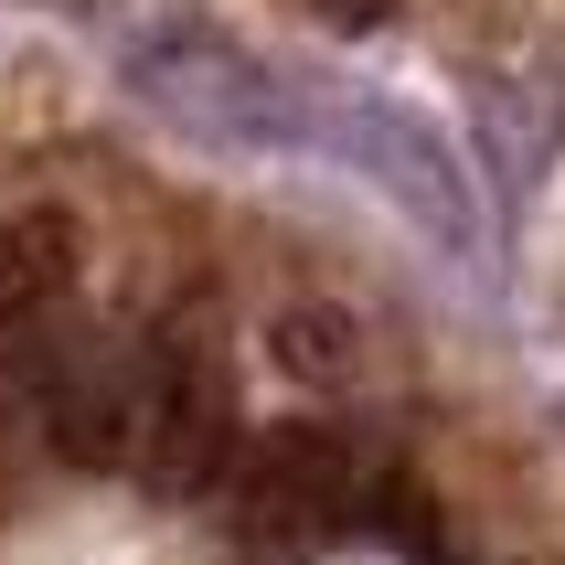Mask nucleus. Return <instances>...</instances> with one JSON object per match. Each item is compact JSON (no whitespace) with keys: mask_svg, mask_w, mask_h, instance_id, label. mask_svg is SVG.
<instances>
[{"mask_svg":"<svg viewBox=\"0 0 565 565\" xmlns=\"http://www.w3.org/2000/svg\"><path fill=\"white\" fill-rule=\"evenodd\" d=\"M64 288H75V224L54 203H32V214L0 224V395H22L43 342H54L64 320Z\"/></svg>","mask_w":565,"mask_h":565,"instance_id":"obj_6","label":"nucleus"},{"mask_svg":"<svg viewBox=\"0 0 565 565\" xmlns=\"http://www.w3.org/2000/svg\"><path fill=\"white\" fill-rule=\"evenodd\" d=\"M320 22H342V32H374V22H395V0H310Z\"/></svg>","mask_w":565,"mask_h":565,"instance_id":"obj_8","label":"nucleus"},{"mask_svg":"<svg viewBox=\"0 0 565 565\" xmlns=\"http://www.w3.org/2000/svg\"><path fill=\"white\" fill-rule=\"evenodd\" d=\"M288 107H299V139L342 150L374 192H395V214L416 235H438L448 256H480V203L416 107H395L384 86H342V75H288Z\"/></svg>","mask_w":565,"mask_h":565,"instance_id":"obj_1","label":"nucleus"},{"mask_svg":"<svg viewBox=\"0 0 565 565\" xmlns=\"http://www.w3.org/2000/svg\"><path fill=\"white\" fill-rule=\"evenodd\" d=\"M278 363H288V374H310V384H342L352 374V320L342 310H288L278 320Z\"/></svg>","mask_w":565,"mask_h":565,"instance_id":"obj_7","label":"nucleus"},{"mask_svg":"<svg viewBox=\"0 0 565 565\" xmlns=\"http://www.w3.org/2000/svg\"><path fill=\"white\" fill-rule=\"evenodd\" d=\"M352 459L331 427H278L256 438V459H235V491H246V523L256 544H320V534H352Z\"/></svg>","mask_w":565,"mask_h":565,"instance_id":"obj_5","label":"nucleus"},{"mask_svg":"<svg viewBox=\"0 0 565 565\" xmlns=\"http://www.w3.org/2000/svg\"><path fill=\"white\" fill-rule=\"evenodd\" d=\"M32 427L54 459L75 470H128V438H139V342L128 331H96V320H54V342L32 363Z\"/></svg>","mask_w":565,"mask_h":565,"instance_id":"obj_4","label":"nucleus"},{"mask_svg":"<svg viewBox=\"0 0 565 565\" xmlns=\"http://www.w3.org/2000/svg\"><path fill=\"white\" fill-rule=\"evenodd\" d=\"M128 86L150 96L171 128L214 139V150H278L299 139V107H288V75L256 64L235 32L214 22H150L128 43Z\"/></svg>","mask_w":565,"mask_h":565,"instance_id":"obj_2","label":"nucleus"},{"mask_svg":"<svg viewBox=\"0 0 565 565\" xmlns=\"http://www.w3.org/2000/svg\"><path fill=\"white\" fill-rule=\"evenodd\" d=\"M128 459L160 502H203L235 470V395H224V363L192 331L139 342V438H128Z\"/></svg>","mask_w":565,"mask_h":565,"instance_id":"obj_3","label":"nucleus"}]
</instances>
